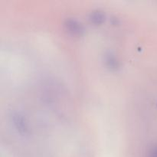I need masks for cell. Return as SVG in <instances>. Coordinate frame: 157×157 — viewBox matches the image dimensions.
<instances>
[{
  "label": "cell",
  "mask_w": 157,
  "mask_h": 157,
  "mask_svg": "<svg viewBox=\"0 0 157 157\" xmlns=\"http://www.w3.org/2000/svg\"><path fill=\"white\" fill-rule=\"evenodd\" d=\"M67 27L69 32L75 35H79L83 32L82 25L75 20H68L67 23Z\"/></svg>",
  "instance_id": "1"
},
{
  "label": "cell",
  "mask_w": 157,
  "mask_h": 157,
  "mask_svg": "<svg viewBox=\"0 0 157 157\" xmlns=\"http://www.w3.org/2000/svg\"><path fill=\"white\" fill-rule=\"evenodd\" d=\"M106 62H107V65L110 67V68H117L118 67V62L117 61L116 58L114 55L112 53H109L107 55V58H106Z\"/></svg>",
  "instance_id": "2"
},
{
  "label": "cell",
  "mask_w": 157,
  "mask_h": 157,
  "mask_svg": "<svg viewBox=\"0 0 157 157\" xmlns=\"http://www.w3.org/2000/svg\"><path fill=\"white\" fill-rule=\"evenodd\" d=\"M104 15L101 12H96L92 14L90 19H91L93 22L96 23V24H100V23H101L104 21Z\"/></svg>",
  "instance_id": "3"
},
{
  "label": "cell",
  "mask_w": 157,
  "mask_h": 157,
  "mask_svg": "<svg viewBox=\"0 0 157 157\" xmlns=\"http://www.w3.org/2000/svg\"><path fill=\"white\" fill-rule=\"evenodd\" d=\"M150 157H157V146L153 149L152 153H150Z\"/></svg>",
  "instance_id": "4"
}]
</instances>
